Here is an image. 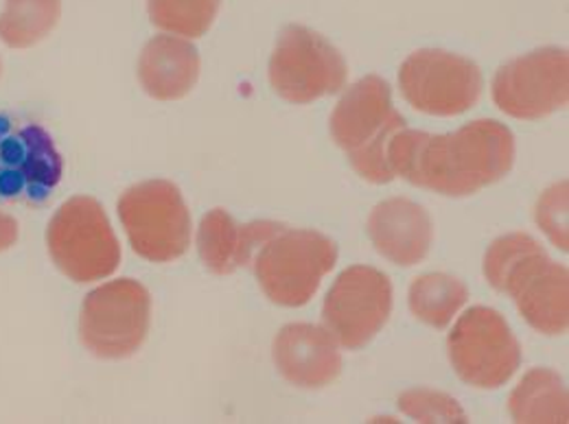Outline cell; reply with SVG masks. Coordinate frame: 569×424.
<instances>
[{
	"label": "cell",
	"instance_id": "obj_1",
	"mask_svg": "<svg viewBox=\"0 0 569 424\" xmlns=\"http://www.w3.org/2000/svg\"><path fill=\"white\" fill-rule=\"evenodd\" d=\"M395 178L447 198H469L508 175L515 139L506 125L480 119L451 134L401 130L388 144Z\"/></svg>",
	"mask_w": 569,
	"mask_h": 424
},
{
	"label": "cell",
	"instance_id": "obj_2",
	"mask_svg": "<svg viewBox=\"0 0 569 424\" xmlns=\"http://www.w3.org/2000/svg\"><path fill=\"white\" fill-rule=\"evenodd\" d=\"M485 276L508 293L523 320L543 335H563L569 326V272L552 261L530 234L499 236L485 256Z\"/></svg>",
	"mask_w": 569,
	"mask_h": 424
},
{
	"label": "cell",
	"instance_id": "obj_3",
	"mask_svg": "<svg viewBox=\"0 0 569 424\" xmlns=\"http://www.w3.org/2000/svg\"><path fill=\"white\" fill-rule=\"evenodd\" d=\"M406 130V119L392 103L386 79L368 74L353 83L331 114V134L347 153L357 175L372 184H388L395 173L388 144Z\"/></svg>",
	"mask_w": 569,
	"mask_h": 424
},
{
	"label": "cell",
	"instance_id": "obj_4",
	"mask_svg": "<svg viewBox=\"0 0 569 424\" xmlns=\"http://www.w3.org/2000/svg\"><path fill=\"white\" fill-rule=\"evenodd\" d=\"M53 263L79 284L112 276L121 263V245L103 206L88 195L72 198L53 214L47 230Z\"/></svg>",
	"mask_w": 569,
	"mask_h": 424
},
{
	"label": "cell",
	"instance_id": "obj_5",
	"mask_svg": "<svg viewBox=\"0 0 569 424\" xmlns=\"http://www.w3.org/2000/svg\"><path fill=\"white\" fill-rule=\"evenodd\" d=\"M254 272L263 293L281 306H305L322 279L338 263V245L316 230L284 225L254 256Z\"/></svg>",
	"mask_w": 569,
	"mask_h": 424
},
{
	"label": "cell",
	"instance_id": "obj_6",
	"mask_svg": "<svg viewBox=\"0 0 569 424\" xmlns=\"http://www.w3.org/2000/svg\"><path fill=\"white\" fill-rule=\"evenodd\" d=\"M119 216L132 250L149 263H171L191 248V212L176 184L149 180L119 200Z\"/></svg>",
	"mask_w": 569,
	"mask_h": 424
},
{
	"label": "cell",
	"instance_id": "obj_7",
	"mask_svg": "<svg viewBox=\"0 0 569 424\" xmlns=\"http://www.w3.org/2000/svg\"><path fill=\"white\" fill-rule=\"evenodd\" d=\"M62 175V153L42 125L0 114V204L44 206Z\"/></svg>",
	"mask_w": 569,
	"mask_h": 424
},
{
	"label": "cell",
	"instance_id": "obj_8",
	"mask_svg": "<svg viewBox=\"0 0 569 424\" xmlns=\"http://www.w3.org/2000/svg\"><path fill=\"white\" fill-rule=\"evenodd\" d=\"M149 326L151 295L132 279L101 284L81 304L79 337L99 359H128L139 353Z\"/></svg>",
	"mask_w": 569,
	"mask_h": 424
},
{
	"label": "cell",
	"instance_id": "obj_9",
	"mask_svg": "<svg viewBox=\"0 0 569 424\" xmlns=\"http://www.w3.org/2000/svg\"><path fill=\"white\" fill-rule=\"evenodd\" d=\"M347 79V60L327 38L302 24L284 27L270 60V83L281 99L307 105L340 92Z\"/></svg>",
	"mask_w": 569,
	"mask_h": 424
},
{
	"label": "cell",
	"instance_id": "obj_10",
	"mask_svg": "<svg viewBox=\"0 0 569 424\" xmlns=\"http://www.w3.org/2000/svg\"><path fill=\"white\" fill-rule=\"evenodd\" d=\"M456 374L473 387L498 390L521 363V346L508 322L489 306L469 309L447 340Z\"/></svg>",
	"mask_w": 569,
	"mask_h": 424
},
{
	"label": "cell",
	"instance_id": "obj_11",
	"mask_svg": "<svg viewBox=\"0 0 569 424\" xmlns=\"http://www.w3.org/2000/svg\"><path fill=\"white\" fill-rule=\"evenodd\" d=\"M406 101L429 117H458L482 97V72L469 58L423 49L412 53L399 71Z\"/></svg>",
	"mask_w": 569,
	"mask_h": 424
},
{
	"label": "cell",
	"instance_id": "obj_12",
	"mask_svg": "<svg viewBox=\"0 0 569 424\" xmlns=\"http://www.w3.org/2000/svg\"><path fill=\"white\" fill-rule=\"evenodd\" d=\"M493 101L499 110L519 121H539L569 101V55L548 47L503 64L493 79Z\"/></svg>",
	"mask_w": 569,
	"mask_h": 424
},
{
	"label": "cell",
	"instance_id": "obj_13",
	"mask_svg": "<svg viewBox=\"0 0 569 424\" xmlns=\"http://www.w3.org/2000/svg\"><path fill=\"white\" fill-rule=\"evenodd\" d=\"M392 313L390 279L368 265L345 270L322 306L325 329L347 351L363 349Z\"/></svg>",
	"mask_w": 569,
	"mask_h": 424
},
{
	"label": "cell",
	"instance_id": "obj_14",
	"mask_svg": "<svg viewBox=\"0 0 569 424\" xmlns=\"http://www.w3.org/2000/svg\"><path fill=\"white\" fill-rule=\"evenodd\" d=\"M336 337L313 324H287L274 340V361L284 381L302 390H320L342 372Z\"/></svg>",
	"mask_w": 569,
	"mask_h": 424
},
{
	"label": "cell",
	"instance_id": "obj_15",
	"mask_svg": "<svg viewBox=\"0 0 569 424\" xmlns=\"http://www.w3.org/2000/svg\"><path fill=\"white\" fill-rule=\"evenodd\" d=\"M277 221H250L239 225L223 209L207 212L198 228V252L209 272L228 276L250 265L274 234L283 230Z\"/></svg>",
	"mask_w": 569,
	"mask_h": 424
},
{
	"label": "cell",
	"instance_id": "obj_16",
	"mask_svg": "<svg viewBox=\"0 0 569 424\" xmlns=\"http://www.w3.org/2000/svg\"><path fill=\"white\" fill-rule=\"evenodd\" d=\"M368 234L383 259L401 267H412L429 254L433 223L421 204L406 198H392L370 212Z\"/></svg>",
	"mask_w": 569,
	"mask_h": 424
},
{
	"label": "cell",
	"instance_id": "obj_17",
	"mask_svg": "<svg viewBox=\"0 0 569 424\" xmlns=\"http://www.w3.org/2000/svg\"><path fill=\"white\" fill-rule=\"evenodd\" d=\"M142 90L158 101L187 97L200 79L198 49L173 36L151 38L139 58Z\"/></svg>",
	"mask_w": 569,
	"mask_h": 424
},
{
	"label": "cell",
	"instance_id": "obj_18",
	"mask_svg": "<svg viewBox=\"0 0 569 424\" xmlns=\"http://www.w3.org/2000/svg\"><path fill=\"white\" fill-rule=\"evenodd\" d=\"M508 410L515 423L566 424L569 418L568 387L555 370L535 367L510 394Z\"/></svg>",
	"mask_w": 569,
	"mask_h": 424
},
{
	"label": "cell",
	"instance_id": "obj_19",
	"mask_svg": "<svg viewBox=\"0 0 569 424\" xmlns=\"http://www.w3.org/2000/svg\"><path fill=\"white\" fill-rule=\"evenodd\" d=\"M62 0H7L0 13V40L11 49H31L60 22Z\"/></svg>",
	"mask_w": 569,
	"mask_h": 424
},
{
	"label": "cell",
	"instance_id": "obj_20",
	"mask_svg": "<svg viewBox=\"0 0 569 424\" xmlns=\"http://www.w3.org/2000/svg\"><path fill=\"white\" fill-rule=\"evenodd\" d=\"M467 284L449 274L419 276L408 293L412 315L433 329H445L467 304Z\"/></svg>",
	"mask_w": 569,
	"mask_h": 424
},
{
	"label": "cell",
	"instance_id": "obj_21",
	"mask_svg": "<svg viewBox=\"0 0 569 424\" xmlns=\"http://www.w3.org/2000/svg\"><path fill=\"white\" fill-rule=\"evenodd\" d=\"M221 0H147L149 20L169 33L202 38L217 18Z\"/></svg>",
	"mask_w": 569,
	"mask_h": 424
},
{
	"label": "cell",
	"instance_id": "obj_22",
	"mask_svg": "<svg viewBox=\"0 0 569 424\" xmlns=\"http://www.w3.org/2000/svg\"><path fill=\"white\" fill-rule=\"evenodd\" d=\"M399 407L417 423H467V414L456 398L433 390H410L399 398Z\"/></svg>",
	"mask_w": 569,
	"mask_h": 424
},
{
	"label": "cell",
	"instance_id": "obj_23",
	"mask_svg": "<svg viewBox=\"0 0 569 424\" xmlns=\"http://www.w3.org/2000/svg\"><path fill=\"white\" fill-rule=\"evenodd\" d=\"M537 221L550 241L568 252V182L555 184L543 193L537 206Z\"/></svg>",
	"mask_w": 569,
	"mask_h": 424
},
{
	"label": "cell",
	"instance_id": "obj_24",
	"mask_svg": "<svg viewBox=\"0 0 569 424\" xmlns=\"http://www.w3.org/2000/svg\"><path fill=\"white\" fill-rule=\"evenodd\" d=\"M18 234H20L18 221L11 214L0 211V252H7L9 248H13L18 241Z\"/></svg>",
	"mask_w": 569,
	"mask_h": 424
},
{
	"label": "cell",
	"instance_id": "obj_25",
	"mask_svg": "<svg viewBox=\"0 0 569 424\" xmlns=\"http://www.w3.org/2000/svg\"><path fill=\"white\" fill-rule=\"evenodd\" d=\"M0 71H2V64H0Z\"/></svg>",
	"mask_w": 569,
	"mask_h": 424
}]
</instances>
